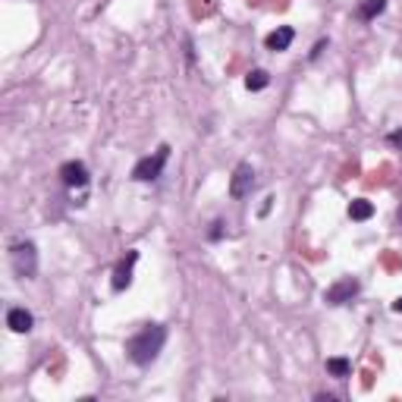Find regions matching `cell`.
Here are the masks:
<instances>
[{
  "label": "cell",
  "instance_id": "obj_15",
  "mask_svg": "<svg viewBox=\"0 0 402 402\" xmlns=\"http://www.w3.org/2000/svg\"><path fill=\"white\" fill-rule=\"evenodd\" d=\"M387 142H390V145H396V148H402V129L390 132V135H387Z\"/></svg>",
  "mask_w": 402,
  "mask_h": 402
},
{
  "label": "cell",
  "instance_id": "obj_5",
  "mask_svg": "<svg viewBox=\"0 0 402 402\" xmlns=\"http://www.w3.org/2000/svg\"><path fill=\"white\" fill-rule=\"evenodd\" d=\"M252 189H255V167L248 161H242V164H236V170L230 176V195L233 198H246V195H252Z\"/></svg>",
  "mask_w": 402,
  "mask_h": 402
},
{
  "label": "cell",
  "instance_id": "obj_2",
  "mask_svg": "<svg viewBox=\"0 0 402 402\" xmlns=\"http://www.w3.org/2000/svg\"><path fill=\"white\" fill-rule=\"evenodd\" d=\"M10 261H13L16 276H25V280H32V276L38 274L35 242H29V239H19V242H13V248H10Z\"/></svg>",
  "mask_w": 402,
  "mask_h": 402
},
{
  "label": "cell",
  "instance_id": "obj_18",
  "mask_svg": "<svg viewBox=\"0 0 402 402\" xmlns=\"http://www.w3.org/2000/svg\"><path fill=\"white\" fill-rule=\"evenodd\" d=\"M399 224H402V208H399Z\"/></svg>",
  "mask_w": 402,
  "mask_h": 402
},
{
  "label": "cell",
  "instance_id": "obj_3",
  "mask_svg": "<svg viewBox=\"0 0 402 402\" xmlns=\"http://www.w3.org/2000/svg\"><path fill=\"white\" fill-rule=\"evenodd\" d=\"M167 161H170V145H161L154 154L142 157V161L132 167V179L135 182H154V179L164 173Z\"/></svg>",
  "mask_w": 402,
  "mask_h": 402
},
{
  "label": "cell",
  "instance_id": "obj_9",
  "mask_svg": "<svg viewBox=\"0 0 402 402\" xmlns=\"http://www.w3.org/2000/svg\"><path fill=\"white\" fill-rule=\"evenodd\" d=\"M292 38H296V32L289 29V25H280L276 32H270L268 35V51H289V45H292Z\"/></svg>",
  "mask_w": 402,
  "mask_h": 402
},
{
  "label": "cell",
  "instance_id": "obj_6",
  "mask_svg": "<svg viewBox=\"0 0 402 402\" xmlns=\"http://www.w3.org/2000/svg\"><path fill=\"white\" fill-rule=\"evenodd\" d=\"M135 264H139V252H126V258H119V264L113 268V280H110V286H113V292H123V289H129V283H132V270H135Z\"/></svg>",
  "mask_w": 402,
  "mask_h": 402
},
{
  "label": "cell",
  "instance_id": "obj_14",
  "mask_svg": "<svg viewBox=\"0 0 402 402\" xmlns=\"http://www.w3.org/2000/svg\"><path fill=\"white\" fill-rule=\"evenodd\" d=\"M220 236H224V224L217 220V224H214V230L208 233V239H211V242H217V239H220Z\"/></svg>",
  "mask_w": 402,
  "mask_h": 402
},
{
  "label": "cell",
  "instance_id": "obj_17",
  "mask_svg": "<svg viewBox=\"0 0 402 402\" xmlns=\"http://www.w3.org/2000/svg\"><path fill=\"white\" fill-rule=\"evenodd\" d=\"M393 311H396V314H402V298H396V302H393Z\"/></svg>",
  "mask_w": 402,
  "mask_h": 402
},
{
  "label": "cell",
  "instance_id": "obj_1",
  "mask_svg": "<svg viewBox=\"0 0 402 402\" xmlns=\"http://www.w3.org/2000/svg\"><path fill=\"white\" fill-rule=\"evenodd\" d=\"M164 343H167V327L164 324H148V327H142L126 343V358L132 362V365H139V368H148L151 362L161 355Z\"/></svg>",
  "mask_w": 402,
  "mask_h": 402
},
{
  "label": "cell",
  "instance_id": "obj_4",
  "mask_svg": "<svg viewBox=\"0 0 402 402\" xmlns=\"http://www.w3.org/2000/svg\"><path fill=\"white\" fill-rule=\"evenodd\" d=\"M358 289H362V283H358L355 276H343V280H336L333 286H327L324 302H327V305H346V302H352V298L358 296Z\"/></svg>",
  "mask_w": 402,
  "mask_h": 402
},
{
  "label": "cell",
  "instance_id": "obj_11",
  "mask_svg": "<svg viewBox=\"0 0 402 402\" xmlns=\"http://www.w3.org/2000/svg\"><path fill=\"white\" fill-rule=\"evenodd\" d=\"M349 217H352V220H371V217H374V204H371V201H365V198H355L349 204Z\"/></svg>",
  "mask_w": 402,
  "mask_h": 402
},
{
  "label": "cell",
  "instance_id": "obj_10",
  "mask_svg": "<svg viewBox=\"0 0 402 402\" xmlns=\"http://www.w3.org/2000/svg\"><path fill=\"white\" fill-rule=\"evenodd\" d=\"M383 10H387V0H362L355 7V16L362 23H371V19H377Z\"/></svg>",
  "mask_w": 402,
  "mask_h": 402
},
{
  "label": "cell",
  "instance_id": "obj_13",
  "mask_svg": "<svg viewBox=\"0 0 402 402\" xmlns=\"http://www.w3.org/2000/svg\"><path fill=\"white\" fill-rule=\"evenodd\" d=\"M327 371L333 374V377H349L352 374V365H349V358H327Z\"/></svg>",
  "mask_w": 402,
  "mask_h": 402
},
{
  "label": "cell",
  "instance_id": "obj_8",
  "mask_svg": "<svg viewBox=\"0 0 402 402\" xmlns=\"http://www.w3.org/2000/svg\"><path fill=\"white\" fill-rule=\"evenodd\" d=\"M32 324H35V318H32V311H25V308H10L7 311V327L13 330V333H29Z\"/></svg>",
  "mask_w": 402,
  "mask_h": 402
},
{
  "label": "cell",
  "instance_id": "obj_7",
  "mask_svg": "<svg viewBox=\"0 0 402 402\" xmlns=\"http://www.w3.org/2000/svg\"><path fill=\"white\" fill-rule=\"evenodd\" d=\"M60 179L69 189H85L88 186V167L82 161H67V164L60 167Z\"/></svg>",
  "mask_w": 402,
  "mask_h": 402
},
{
  "label": "cell",
  "instance_id": "obj_16",
  "mask_svg": "<svg viewBox=\"0 0 402 402\" xmlns=\"http://www.w3.org/2000/svg\"><path fill=\"white\" fill-rule=\"evenodd\" d=\"M324 47H327V41H318V45H314V51H311V60H314V57H318V54H320V51H324Z\"/></svg>",
  "mask_w": 402,
  "mask_h": 402
},
{
  "label": "cell",
  "instance_id": "obj_12",
  "mask_svg": "<svg viewBox=\"0 0 402 402\" xmlns=\"http://www.w3.org/2000/svg\"><path fill=\"white\" fill-rule=\"evenodd\" d=\"M268 82H270V75L264 73V69H252V73L246 75V88L248 91H264L268 88Z\"/></svg>",
  "mask_w": 402,
  "mask_h": 402
}]
</instances>
